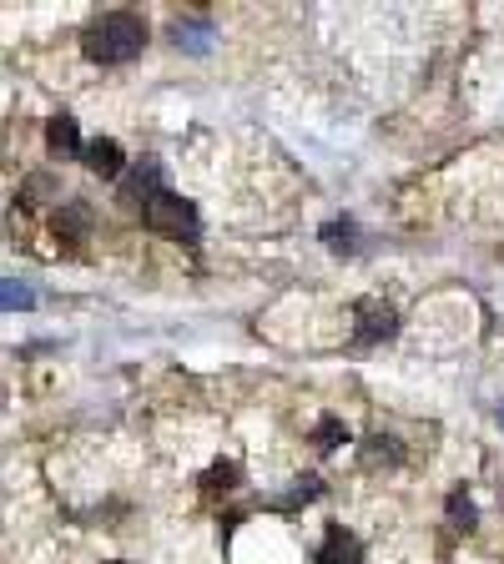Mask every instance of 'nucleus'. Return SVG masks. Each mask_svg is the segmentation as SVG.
Here are the masks:
<instances>
[{
  "instance_id": "nucleus-5",
  "label": "nucleus",
  "mask_w": 504,
  "mask_h": 564,
  "mask_svg": "<svg viewBox=\"0 0 504 564\" xmlns=\"http://www.w3.org/2000/svg\"><path fill=\"white\" fill-rule=\"evenodd\" d=\"M358 559H363V544H358L343 524H328V534H323L313 564H358Z\"/></svg>"
},
{
  "instance_id": "nucleus-12",
  "label": "nucleus",
  "mask_w": 504,
  "mask_h": 564,
  "mask_svg": "<svg viewBox=\"0 0 504 564\" xmlns=\"http://www.w3.org/2000/svg\"><path fill=\"white\" fill-rule=\"evenodd\" d=\"M318 489H323V484H318V479L308 474V479H298V484H293V489H288V494H283L278 504H283V509H298V504H308V499H318Z\"/></svg>"
},
{
  "instance_id": "nucleus-9",
  "label": "nucleus",
  "mask_w": 504,
  "mask_h": 564,
  "mask_svg": "<svg viewBox=\"0 0 504 564\" xmlns=\"http://www.w3.org/2000/svg\"><path fill=\"white\" fill-rule=\"evenodd\" d=\"M172 41L177 46H187V51H207V41H212V26L207 21H172Z\"/></svg>"
},
{
  "instance_id": "nucleus-6",
  "label": "nucleus",
  "mask_w": 504,
  "mask_h": 564,
  "mask_svg": "<svg viewBox=\"0 0 504 564\" xmlns=\"http://www.w3.org/2000/svg\"><path fill=\"white\" fill-rule=\"evenodd\" d=\"M56 237H66V242H86V237H91V207H86V202H66V207H56Z\"/></svg>"
},
{
  "instance_id": "nucleus-2",
  "label": "nucleus",
  "mask_w": 504,
  "mask_h": 564,
  "mask_svg": "<svg viewBox=\"0 0 504 564\" xmlns=\"http://www.w3.org/2000/svg\"><path fill=\"white\" fill-rule=\"evenodd\" d=\"M142 222H147L152 232H162V237H177V242H192V237H197V212H192L182 197H172V192H157V197L142 207Z\"/></svg>"
},
{
  "instance_id": "nucleus-11",
  "label": "nucleus",
  "mask_w": 504,
  "mask_h": 564,
  "mask_svg": "<svg viewBox=\"0 0 504 564\" xmlns=\"http://www.w3.org/2000/svg\"><path fill=\"white\" fill-rule=\"evenodd\" d=\"M232 484H237V469H232V464H217V469L207 474V499H217V494L227 499V494H232Z\"/></svg>"
},
{
  "instance_id": "nucleus-16",
  "label": "nucleus",
  "mask_w": 504,
  "mask_h": 564,
  "mask_svg": "<svg viewBox=\"0 0 504 564\" xmlns=\"http://www.w3.org/2000/svg\"><path fill=\"white\" fill-rule=\"evenodd\" d=\"M499 418H504V413H499Z\"/></svg>"
},
{
  "instance_id": "nucleus-7",
  "label": "nucleus",
  "mask_w": 504,
  "mask_h": 564,
  "mask_svg": "<svg viewBox=\"0 0 504 564\" xmlns=\"http://www.w3.org/2000/svg\"><path fill=\"white\" fill-rule=\"evenodd\" d=\"M86 167H91L96 177H116V172H121V147H116L111 136L91 141V147H86Z\"/></svg>"
},
{
  "instance_id": "nucleus-1",
  "label": "nucleus",
  "mask_w": 504,
  "mask_h": 564,
  "mask_svg": "<svg viewBox=\"0 0 504 564\" xmlns=\"http://www.w3.org/2000/svg\"><path fill=\"white\" fill-rule=\"evenodd\" d=\"M81 46H86L91 61H101V66H121V61L142 56V46H147V21L132 16V11H111V16H101V21L86 26Z\"/></svg>"
},
{
  "instance_id": "nucleus-4",
  "label": "nucleus",
  "mask_w": 504,
  "mask_h": 564,
  "mask_svg": "<svg viewBox=\"0 0 504 564\" xmlns=\"http://www.w3.org/2000/svg\"><path fill=\"white\" fill-rule=\"evenodd\" d=\"M157 192H167V187H162V167H157V162H137V172L121 182V202H126V207H137V212H142Z\"/></svg>"
},
{
  "instance_id": "nucleus-14",
  "label": "nucleus",
  "mask_w": 504,
  "mask_h": 564,
  "mask_svg": "<svg viewBox=\"0 0 504 564\" xmlns=\"http://www.w3.org/2000/svg\"><path fill=\"white\" fill-rule=\"evenodd\" d=\"M449 519H454V524H474V504H469L464 494H449Z\"/></svg>"
},
{
  "instance_id": "nucleus-10",
  "label": "nucleus",
  "mask_w": 504,
  "mask_h": 564,
  "mask_svg": "<svg viewBox=\"0 0 504 564\" xmlns=\"http://www.w3.org/2000/svg\"><path fill=\"white\" fill-rule=\"evenodd\" d=\"M313 444H318V449H338V444H348V429H343L338 418H323L318 429H313Z\"/></svg>"
},
{
  "instance_id": "nucleus-15",
  "label": "nucleus",
  "mask_w": 504,
  "mask_h": 564,
  "mask_svg": "<svg viewBox=\"0 0 504 564\" xmlns=\"http://www.w3.org/2000/svg\"><path fill=\"white\" fill-rule=\"evenodd\" d=\"M6 308H11V313H16V308H31V293H26V282H16V277L6 282Z\"/></svg>"
},
{
  "instance_id": "nucleus-8",
  "label": "nucleus",
  "mask_w": 504,
  "mask_h": 564,
  "mask_svg": "<svg viewBox=\"0 0 504 564\" xmlns=\"http://www.w3.org/2000/svg\"><path fill=\"white\" fill-rule=\"evenodd\" d=\"M46 141H51V152H61V157H76L81 152V136H76V121L71 116H51Z\"/></svg>"
},
{
  "instance_id": "nucleus-3",
  "label": "nucleus",
  "mask_w": 504,
  "mask_h": 564,
  "mask_svg": "<svg viewBox=\"0 0 504 564\" xmlns=\"http://www.w3.org/2000/svg\"><path fill=\"white\" fill-rule=\"evenodd\" d=\"M353 318H358V338H363V343L394 338V328H399V313H394V308H389L384 298H358Z\"/></svg>"
},
{
  "instance_id": "nucleus-13",
  "label": "nucleus",
  "mask_w": 504,
  "mask_h": 564,
  "mask_svg": "<svg viewBox=\"0 0 504 564\" xmlns=\"http://www.w3.org/2000/svg\"><path fill=\"white\" fill-rule=\"evenodd\" d=\"M363 459H368V464H399V444L378 434V439H368V454H363Z\"/></svg>"
}]
</instances>
